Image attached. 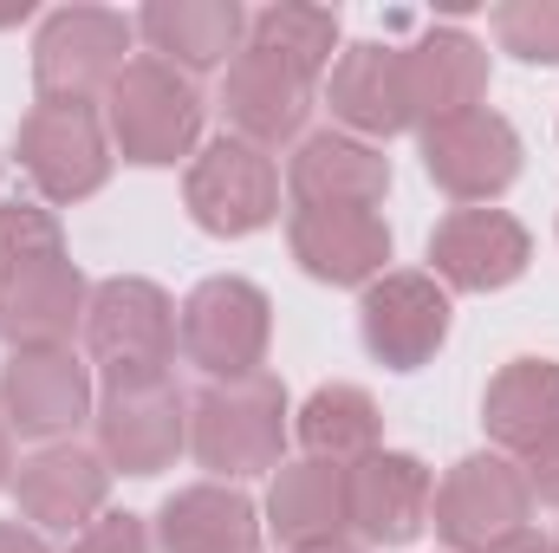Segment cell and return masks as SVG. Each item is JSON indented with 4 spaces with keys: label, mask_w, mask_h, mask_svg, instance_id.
<instances>
[{
    "label": "cell",
    "mask_w": 559,
    "mask_h": 553,
    "mask_svg": "<svg viewBox=\"0 0 559 553\" xmlns=\"http://www.w3.org/2000/svg\"><path fill=\"white\" fill-rule=\"evenodd\" d=\"M85 280L66 261L59 228L33 202L0 209V339L13 352H52L79 326Z\"/></svg>",
    "instance_id": "6da1fadb"
},
{
    "label": "cell",
    "mask_w": 559,
    "mask_h": 553,
    "mask_svg": "<svg viewBox=\"0 0 559 553\" xmlns=\"http://www.w3.org/2000/svg\"><path fill=\"white\" fill-rule=\"evenodd\" d=\"M92 358L105 365L111 391L169 385L176 358V313L150 280H105L92 299Z\"/></svg>",
    "instance_id": "7a4b0ae2"
},
{
    "label": "cell",
    "mask_w": 559,
    "mask_h": 553,
    "mask_svg": "<svg viewBox=\"0 0 559 553\" xmlns=\"http://www.w3.org/2000/svg\"><path fill=\"white\" fill-rule=\"evenodd\" d=\"M138 20L105 13V7H66L39 26L33 39V85L39 105H92L98 92L118 85L124 72V46H131Z\"/></svg>",
    "instance_id": "3957f363"
},
{
    "label": "cell",
    "mask_w": 559,
    "mask_h": 553,
    "mask_svg": "<svg viewBox=\"0 0 559 553\" xmlns=\"http://www.w3.org/2000/svg\"><path fill=\"white\" fill-rule=\"evenodd\" d=\"M280 443H286V398L274 378H235L195 398V430L189 449L202 469L215 475H261L280 469Z\"/></svg>",
    "instance_id": "277c9868"
},
{
    "label": "cell",
    "mask_w": 559,
    "mask_h": 553,
    "mask_svg": "<svg viewBox=\"0 0 559 553\" xmlns=\"http://www.w3.org/2000/svg\"><path fill=\"white\" fill-rule=\"evenodd\" d=\"M105 105H111V138L131 163H176L189 156V143L202 131L195 85L163 59H131L118 85L105 92Z\"/></svg>",
    "instance_id": "5b68a950"
},
{
    "label": "cell",
    "mask_w": 559,
    "mask_h": 553,
    "mask_svg": "<svg viewBox=\"0 0 559 553\" xmlns=\"http://www.w3.org/2000/svg\"><path fill=\"white\" fill-rule=\"evenodd\" d=\"M176 345L209 378H254L267 358V293L254 280H202L182 299Z\"/></svg>",
    "instance_id": "8992f818"
},
{
    "label": "cell",
    "mask_w": 559,
    "mask_h": 553,
    "mask_svg": "<svg viewBox=\"0 0 559 553\" xmlns=\"http://www.w3.org/2000/svg\"><path fill=\"white\" fill-rule=\"evenodd\" d=\"M423 169L442 196L455 202H495L514 176H521V138L501 111L475 105V111H455V118H436L423 125Z\"/></svg>",
    "instance_id": "52a82bcc"
},
{
    "label": "cell",
    "mask_w": 559,
    "mask_h": 553,
    "mask_svg": "<svg viewBox=\"0 0 559 553\" xmlns=\"http://www.w3.org/2000/svg\"><path fill=\"white\" fill-rule=\"evenodd\" d=\"M527 508H534V495H527L521 469L501 462V456H468V462H455V469L436 482V495H429V515H436L442 541L455 553L501 548L508 534L527 528Z\"/></svg>",
    "instance_id": "ba28073f"
},
{
    "label": "cell",
    "mask_w": 559,
    "mask_h": 553,
    "mask_svg": "<svg viewBox=\"0 0 559 553\" xmlns=\"http://www.w3.org/2000/svg\"><path fill=\"white\" fill-rule=\"evenodd\" d=\"M189 215L209 235H254L280 215V169L267 150L241 138L209 143L189 169Z\"/></svg>",
    "instance_id": "9c48e42d"
},
{
    "label": "cell",
    "mask_w": 559,
    "mask_h": 553,
    "mask_svg": "<svg viewBox=\"0 0 559 553\" xmlns=\"http://www.w3.org/2000/svg\"><path fill=\"white\" fill-rule=\"evenodd\" d=\"M20 169L52 202H79L111 176L105 125L92 105H33L20 125Z\"/></svg>",
    "instance_id": "30bf717a"
},
{
    "label": "cell",
    "mask_w": 559,
    "mask_h": 553,
    "mask_svg": "<svg viewBox=\"0 0 559 553\" xmlns=\"http://www.w3.org/2000/svg\"><path fill=\"white\" fill-rule=\"evenodd\" d=\"M365 345L391 372H417L423 358L449 339V293L429 274H384L365 293Z\"/></svg>",
    "instance_id": "8fae6325"
},
{
    "label": "cell",
    "mask_w": 559,
    "mask_h": 553,
    "mask_svg": "<svg viewBox=\"0 0 559 553\" xmlns=\"http://www.w3.org/2000/svg\"><path fill=\"white\" fill-rule=\"evenodd\" d=\"M222 111H228V131L241 143H254V150L286 143L312 111V79L293 72L274 52L248 46V52H235L228 79H222Z\"/></svg>",
    "instance_id": "7c38bea8"
},
{
    "label": "cell",
    "mask_w": 559,
    "mask_h": 553,
    "mask_svg": "<svg viewBox=\"0 0 559 553\" xmlns=\"http://www.w3.org/2000/svg\"><path fill=\"white\" fill-rule=\"evenodd\" d=\"M429 469L417 456H391V449H371L365 462L345 469V508H352V528L378 548H404L417 541L423 521H429Z\"/></svg>",
    "instance_id": "4fadbf2b"
},
{
    "label": "cell",
    "mask_w": 559,
    "mask_h": 553,
    "mask_svg": "<svg viewBox=\"0 0 559 553\" xmlns=\"http://www.w3.org/2000/svg\"><path fill=\"white\" fill-rule=\"evenodd\" d=\"M429 261L462 293H495V286L521 280V268H527V228L501 209H455L436 222Z\"/></svg>",
    "instance_id": "5bb4252c"
},
{
    "label": "cell",
    "mask_w": 559,
    "mask_h": 553,
    "mask_svg": "<svg viewBox=\"0 0 559 553\" xmlns=\"http://www.w3.org/2000/svg\"><path fill=\"white\" fill-rule=\"evenodd\" d=\"M85 404H92V378L66 345L13 352L7 372H0V416L20 436H59L85 416Z\"/></svg>",
    "instance_id": "9a60e30c"
},
{
    "label": "cell",
    "mask_w": 559,
    "mask_h": 553,
    "mask_svg": "<svg viewBox=\"0 0 559 553\" xmlns=\"http://www.w3.org/2000/svg\"><path fill=\"white\" fill-rule=\"evenodd\" d=\"M286 189H293V209H378L391 189V163L371 143L319 131L293 150Z\"/></svg>",
    "instance_id": "2e32d148"
},
{
    "label": "cell",
    "mask_w": 559,
    "mask_h": 553,
    "mask_svg": "<svg viewBox=\"0 0 559 553\" xmlns=\"http://www.w3.org/2000/svg\"><path fill=\"white\" fill-rule=\"evenodd\" d=\"M286 235L299 268L332 286H358L391 261V228L378 222V209H293Z\"/></svg>",
    "instance_id": "e0dca14e"
},
{
    "label": "cell",
    "mask_w": 559,
    "mask_h": 553,
    "mask_svg": "<svg viewBox=\"0 0 559 553\" xmlns=\"http://www.w3.org/2000/svg\"><path fill=\"white\" fill-rule=\"evenodd\" d=\"M325 98H332V118H345L365 138H397L417 125L411 92H404V59H397V46H378V39H358L338 52Z\"/></svg>",
    "instance_id": "ac0fdd59"
},
{
    "label": "cell",
    "mask_w": 559,
    "mask_h": 553,
    "mask_svg": "<svg viewBox=\"0 0 559 553\" xmlns=\"http://www.w3.org/2000/svg\"><path fill=\"white\" fill-rule=\"evenodd\" d=\"M397 59H404V92H411L417 125L475 111L488 92V52L455 26H429L417 46H397Z\"/></svg>",
    "instance_id": "d6986e66"
},
{
    "label": "cell",
    "mask_w": 559,
    "mask_h": 553,
    "mask_svg": "<svg viewBox=\"0 0 559 553\" xmlns=\"http://www.w3.org/2000/svg\"><path fill=\"white\" fill-rule=\"evenodd\" d=\"M138 33L150 39V59L176 72H215V66H235L248 13L235 0H156L138 13Z\"/></svg>",
    "instance_id": "ffe728a7"
},
{
    "label": "cell",
    "mask_w": 559,
    "mask_h": 553,
    "mask_svg": "<svg viewBox=\"0 0 559 553\" xmlns=\"http://www.w3.org/2000/svg\"><path fill=\"white\" fill-rule=\"evenodd\" d=\"M98 443H105V462H118L124 475H156V469H169L176 449H182V398H176V385L105 391Z\"/></svg>",
    "instance_id": "44dd1931"
},
{
    "label": "cell",
    "mask_w": 559,
    "mask_h": 553,
    "mask_svg": "<svg viewBox=\"0 0 559 553\" xmlns=\"http://www.w3.org/2000/svg\"><path fill=\"white\" fill-rule=\"evenodd\" d=\"M156 541L163 553H261V528H254V502L235 489H182L163 502L156 515Z\"/></svg>",
    "instance_id": "7402d4cb"
},
{
    "label": "cell",
    "mask_w": 559,
    "mask_h": 553,
    "mask_svg": "<svg viewBox=\"0 0 559 553\" xmlns=\"http://www.w3.org/2000/svg\"><path fill=\"white\" fill-rule=\"evenodd\" d=\"M481 423L501 449H521L534 456L547 436H559V365L547 358H514L495 385H488V404Z\"/></svg>",
    "instance_id": "603a6c76"
},
{
    "label": "cell",
    "mask_w": 559,
    "mask_h": 553,
    "mask_svg": "<svg viewBox=\"0 0 559 553\" xmlns=\"http://www.w3.org/2000/svg\"><path fill=\"white\" fill-rule=\"evenodd\" d=\"M267 515H274V534L293 553L332 548L338 528L352 521V508H345V469L338 462H293V469H280Z\"/></svg>",
    "instance_id": "cb8c5ba5"
},
{
    "label": "cell",
    "mask_w": 559,
    "mask_h": 553,
    "mask_svg": "<svg viewBox=\"0 0 559 553\" xmlns=\"http://www.w3.org/2000/svg\"><path fill=\"white\" fill-rule=\"evenodd\" d=\"M105 462L92 449H46L20 469V508L46 528H85L105 508Z\"/></svg>",
    "instance_id": "d4e9b609"
},
{
    "label": "cell",
    "mask_w": 559,
    "mask_h": 553,
    "mask_svg": "<svg viewBox=\"0 0 559 553\" xmlns=\"http://www.w3.org/2000/svg\"><path fill=\"white\" fill-rule=\"evenodd\" d=\"M299 443L312 449V462H365L371 449H378V411H371V398L358 391V385H325V391H312L306 398V411H299Z\"/></svg>",
    "instance_id": "484cf974"
},
{
    "label": "cell",
    "mask_w": 559,
    "mask_h": 553,
    "mask_svg": "<svg viewBox=\"0 0 559 553\" xmlns=\"http://www.w3.org/2000/svg\"><path fill=\"white\" fill-rule=\"evenodd\" d=\"M248 33H254L248 46L286 59L306 79H319L332 66V46H338V13H325V7H267V13L248 20Z\"/></svg>",
    "instance_id": "4316f807"
},
{
    "label": "cell",
    "mask_w": 559,
    "mask_h": 553,
    "mask_svg": "<svg viewBox=\"0 0 559 553\" xmlns=\"http://www.w3.org/2000/svg\"><path fill=\"white\" fill-rule=\"evenodd\" d=\"M495 39L501 52L527 59V66H559V0H514V7H495Z\"/></svg>",
    "instance_id": "83f0119b"
},
{
    "label": "cell",
    "mask_w": 559,
    "mask_h": 553,
    "mask_svg": "<svg viewBox=\"0 0 559 553\" xmlns=\"http://www.w3.org/2000/svg\"><path fill=\"white\" fill-rule=\"evenodd\" d=\"M72 553H150V541H143V528L131 515H105L72 541Z\"/></svg>",
    "instance_id": "f1b7e54d"
},
{
    "label": "cell",
    "mask_w": 559,
    "mask_h": 553,
    "mask_svg": "<svg viewBox=\"0 0 559 553\" xmlns=\"http://www.w3.org/2000/svg\"><path fill=\"white\" fill-rule=\"evenodd\" d=\"M521 482H527V495H534V502H547V508H559V436H547V443H540V449L527 456Z\"/></svg>",
    "instance_id": "f546056e"
},
{
    "label": "cell",
    "mask_w": 559,
    "mask_h": 553,
    "mask_svg": "<svg viewBox=\"0 0 559 553\" xmlns=\"http://www.w3.org/2000/svg\"><path fill=\"white\" fill-rule=\"evenodd\" d=\"M0 553H46L33 534H20V521H0Z\"/></svg>",
    "instance_id": "4dcf8cb0"
},
{
    "label": "cell",
    "mask_w": 559,
    "mask_h": 553,
    "mask_svg": "<svg viewBox=\"0 0 559 553\" xmlns=\"http://www.w3.org/2000/svg\"><path fill=\"white\" fill-rule=\"evenodd\" d=\"M488 553H554V548H547L540 534H527V528H521V534H508L501 548H488Z\"/></svg>",
    "instance_id": "1f68e13d"
},
{
    "label": "cell",
    "mask_w": 559,
    "mask_h": 553,
    "mask_svg": "<svg viewBox=\"0 0 559 553\" xmlns=\"http://www.w3.org/2000/svg\"><path fill=\"white\" fill-rule=\"evenodd\" d=\"M0 482H7V416H0Z\"/></svg>",
    "instance_id": "d6a6232c"
},
{
    "label": "cell",
    "mask_w": 559,
    "mask_h": 553,
    "mask_svg": "<svg viewBox=\"0 0 559 553\" xmlns=\"http://www.w3.org/2000/svg\"><path fill=\"white\" fill-rule=\"evenodd\" d=\"M299 553H352V548H338V541H332V548H299Z\"/></svg>",
    "instance_id": "836d02e7"
},
{
    "label": "cell",
    "mask_w": 559,
    "mask_h": 553,
    "mask_svg": "<svg viewBox=\"0 0 559 553\" xmlns=\"http://www.w3.org/2000/svg\"><path fill=\"white\" fill-rule=\"evenodd\" d=\"M554 553H559V548H554Z\"/></svg>",
    "instance_id": "e575fe53"
}]
</instances>
